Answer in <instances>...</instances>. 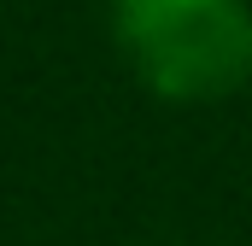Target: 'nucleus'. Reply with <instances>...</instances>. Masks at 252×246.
I'll use <instances>...</instances> for the list:
<instances>
[{"label": "nucleus", "instance_id": "f257e3e1", "mask_svg": "<svg viewBox=\"0 0 252 246\" xmlns=\"http://www.w3.org/2000/svg\"><path fill=\"white\" fill-rule=\"evenodd\" d=\"M112 35L164 100H223L252 76L247 0H112Z\"/></svg>", "mask_w": 252, "mask_h": 246}]
</instances>
